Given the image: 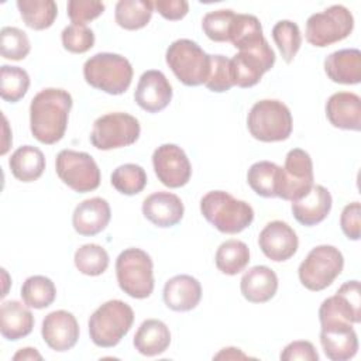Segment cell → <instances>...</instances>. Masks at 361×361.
Masks as SVG:
<instances>
[{
	"mask_svg": "<svg viewBox=\"0 0 361 361\" xmlns=\"http://www.w3.org/2000/svg\"><path fill=\"white\" fill-rule=\"evenodd\" d=\"M154 13V3L148 0H120L116 4L114 20L128 31L144 28Z\"/></svg>",
	"mask_w": 361,
	"mask_h": 361,
	"instance_id": "cell-31",
	"label": "cell"
},
{
	"mask_svg": "<svg viewBox=\"0 0 361 361\" xmlns=\"http://www.w3.org/2000/svg\"><path fill=\"white\" fill-rule=\"evenodd\" d=\"M73 262L80 274L97 276L107 269L109 254L99 244H85L75 251Z\"/></svg>",
	"mask_w": 361,
	"mask_h": 361,
	"instance_id": "cell-38",
	"label": "cell"
},
{
	"mask_svg": "<svg viewBox=\"0 0 361 361\" xmlns=\"http://www.w3.org/2000/svg\"><path fill=\"white\" fill-rule=\"evenodd\" d=\"M172 99V86L161 71H145L135 87V103L148 113L164 110Z\"/></svg>",
	"mask_w": 361,
	"mask_h": 361,
	"instance_id": "cell-19",
	"label": "cell"
},
{
	"mask_svg": "<svg viewBox=\"0 0 361 361\" xmlns=\"http://www.w3.org/2000/svg\"><path fill=\"white\" fill-rule=\"evenodd\" d=\"M73 100L69 92L47 87L38 92L30 103V130L35 140L51 145L65 135Z\"/></svg>",
	"mask_w": 361,
	"mask_h": 361,
	"instance_id": "cell-1",
	"label": "cell"
},
{
	"mask_svg": "<svg viewBox=\"0 0 361 361\" xmlns=\"http://www.w3.org/2000/svg\"><path fill=\"white\" fill-rule=\"evenodd\" d=\"M152 165L158 180L171 189L185 186L192 176L189 158L176 144L159 145L152 154Z\"/></svg>",
	"mask_w": 361,
	"mask_h": 361,
	"instance_id": "cell-14",
	"label": "cell"
},
{
	"mask_svg": "<svg viewBox=\"0 0 361 361\" xmlns=\"http://www.w3.org/2000/svg\"><path fill=\"white\" fill-rule=\"evenodd\" d=\"M326 117L336 128L361 130V99L351 92H337L326 103Z\"/></svg>",
	"mask_w": 361,
	"mask_h": 361,
	"instance_id": "cell-22",
	"label": "cell"
},
{
	"mask_svg": "<svg viewBox=\"0 0 361 361\" xmlns=\"http://www.w3.org/2000/svg\"><path fill=\"white\" fill-rule=\"evenodd\" d=\"M243 296L251 303H265L278 290V276L267 265H255L244 272L240 281Z\"/></svg>",
	"mask_w": 361,
	"mask_h": 361,
	"instance_id": "cell-25",
	"label": "cell"
},
{
	"mask_svg": "<svg viewBox=\"0 0 361 361\" xmlns=\"http://www.w3.org/2000/svg\"><path fill=\"white\" fill-rule=\"evenodd\" d=\"M111 219L110 204L106 199L90 197L80 202L72 214V226L75 231L85 237L102 233Z\"/></svg>",
	"mask_w": 361,
	"mask_h": 361,
	"instance_id": "cell-21",
	"label": "cell"
},
{
	"mask_svg": "<svg viewBox=\"0 0 361 361\" xmlns=\"http://www.w3.org/2000/svg\"><path fill=\"white\" fill-rule=\"evenodd\" d=\"M87 85L109 94L124 93L133 80V66L127 58L113 52H99L83 65Z\"/></svg>",
	"mask_w": 361,
	"mask_h": 361,
	"instance_id": "cell-3",
	"label": "cell"
},
{
	"mask_svg": "<svg viewBox=\"0 0 361 361\" xmlns=\"http://www.w3.org/2000/svg\"><path fill=\"white\" fill-rule=\"evenodd\" d=\"M204 86L216 93L230 90L233 85L230 59L224 55H210V73Z\"/></svg>",
	"mask_w": 361,
	"mask_h": 361,
	"instance_id": "cell-43",
	"label": "cell"
},
{
	"mask_svg": "<svg viewBox=\"0 0 361 361\" xmlns=\"http://www.w3.org/2000/svg\"><path fill=\"white\" fill-rule=\"evenodd\" d=\"M272 38L283 61L290 63L302 45L299 25L290 20H281L272 28Z\"/></svg>",
	"mask_w": 361,
	"mask_h": 361,
	"instance_id": "cell-39",
	"label": "cell"
},
{
	"mask_svg": "<svg viewBox=\"0 0 361 361\" xmlns=\"http://www.w3.org/2000/svg\"><path fill=\"white\" fill-rule=\"evenodd\" d=\"M30 87V76L20 66L1 65L0 68V96L3 100L17 103Z\"/></svg>",
	"mask_w": 361,
	"mask_h": 361,
	"instance_id": "cell-36",
	"label": "cell"
},
{
	"mask_svg": "<svg viewBox=\"0 0 361 361\" xmlns=\"http://www.w3.org/2000/svg\"><path fill=\"white\" fill-rule=\"evenodd\" d=\"M31 51L28 35L17 27H3L0 31L1 56L11 61L24 59Z\"/></svg>",
	"mask_w": 361,
	"mask_h": 361,
	"instance_id": "cell-40",
	"label": "cell"
},
{
	"mask_svg": "<svg viewBox=\"0 0 361 361\" xmlns=\"http://www.w3.org/2000/svg\"><path fill=\"white\" fill-rule=\"evenodd\" d=\"M202 299L200 282L190 275H175L164 286V302L175 312H189Z\"/></svg>",
	"mask_w": 361,
	"mask_h": 361,
	"instance_id": "cell-24",
	"label": "cell"
},
{
	"mask_svg": "<svg viewBox=\"0 0 361 361\" xmlns=\"http://www.w3.org/2000/svg\"><path fill=\"white\" fill-rule=\"evenodd\" d=\"M279 358L282 361H295V360H302V361H317L319 354L314 348V345L310 341L306 340H296L289 343L281 353Z\"/></svg>",
	"mask_w": 361,
	"mask_h": 361,
	"instance_id": "cell-46",
	"label": "cell"
},
{
	"mask_svg": "<svg viewBox=\"0 0 361 361\" xmlns=\"http://www.w3.org/2000/svg\"><path fill=\"white\" fill-rule=\"evenodd\" d=\"M265 39L259 20L252 14H235L230 31V42L240 51L258 45Z\"/></svg>",
	"mask_w": 361,
	"mask_h": 361,
	"instance_id": "cell-34",
	"label": "cell"
},
{
	"mask_svg": "<svg viewBox=\"0 0 361 361\" xmlns=\"http://www.w3.org/2000/svg\"><path fill=\"white\" fill-rule=\"evenodd\" d=\"M104 3L96 0H71L68 1V17L72 24L86 25L104 11Z\"/></svg>",
	"mask_w": 361,
	"mask_h": 361,
	"instance_id": "cell-44",
	"label": "cell"
},
{
	"mask_svg": "<svg viewBox=\"0 0 361 361\" xmlns=\"http://www.w3.org/2000/svg\"><path fill=\"white\" fill-rule=\"evenodd\" d=\"M235 13L228 8L207 13L202 20V28L206 37L214 42L230 41V31Z\"/></svg>",
	"mask_w": 361,
	"mask_h": 361,
	"instance_id": "cell-41",
	"label": "cell"
},
{
	"mask_svg": "<svg viewBox=\"0 0 361 361\" xmlns=\"http://www.w3.org/2000/svg\"><path fill=\"white\" fill-rule=\"evenodd\" d=\"M274 63L275 52L267 39L258 45L238 51V54L230 59L233 85L243 89L255 86L262 75L271 71Z\"/></svg>",
	"mask_w": 361,
	"mask_h": 361,
	"instance_id": "cell-12",
	"label": "cell"
},
{
	"mask_svg": "<svg viewBox=\"0 0 361 361\" xmlns=\"http://www.w3.org/2000/svg\"><path fill=\"white\" fill-rule=\"evenodd\" d=\"M340 319L351 324L361 322V295L360 282L347 281L337 292L324 299L319 307V320Z\"/></svg>",
	"mask_w": 361,
	"mask_h": 361,
	"instance_id": "cell-16",
	"label": "cell"
},
{
	"mask_svg": "<svg viewBox=\"0 0 361 361\" xmlns=\"http://www.w3.org/2000/svg\"><path fill=\"white\" fill-rule=\"evenodd\" d=\"M183 203L179 196L171 192H155L142 202V214L157 227L176 226L183 217Z\"/></svg>",
	"mask_w": 361,
	"mask_h": 361,
	"instance_id": "cell-20",
	"label": "cell"
},
{
	"mask_svg": "<svg viewBox=\"0 0 361 361\" xmlns=\"http://www.w3.org/2000/svg\"><path fill=\"white\" fill-rule=\"evenodd\" d=\"M216 360L219 358H226V360H238V358H248V355H245L244 353H241L240 348H235V347H227V348H223L219 354L214 355Z\"/></svg>",
	"mask_w": 361,
	"mask_h": 361,
	"instance_id": "cell-49",
	"label": "cell"
},
{
	"mask_svg": "<svg viewBox=\"0 0 361 361\" xmlns=\"http://www.w3.org/2000/svg\"><path fill=\"white\" fill-rule=\"evenodd\" d=\"M41 334L51 350L63 353L78 343L79 324L71 312L54 310L42 320Z\"/></svg>",
	"mask_w": 361,
	"mask_h": 361,
	"instance_id": "cell-18",
	"label": "cell"
},
{
	"mask_svg": "<svg viewBox=\"0 0 361 361\" xmlns=\"http://www.w3.org/2000/svg\"><path fill=\"white\" fill-rule=\"evenodd\" d=\"M62 45L72 54H85L94 45V32L87 25L71 24L61 34Z\"/></svg>",
	"mask_w": 361,
	"mask_h": 361,
	"instance_id": "cell-42",
	"label": "cell"
},
{
	"mask_svg": "<svg viewBox=\"0 0 361 361\" xmlns=\"http://www.w3.org/2000/svg\"><path fill=\"white\" fill-rule=\"evenodd\" d=\"M313 186V162L310 155L300 148L290 149L281 166L278 197L289 202L302 199Z\"/></svg>",
	"mask_w": 361,
	"mask_h": 361,
	"instance_id": "cell-13",
	"label": "cell"
},
{
	"mask_svg": "<svg viewBox=\"0 0 361 361\" xmlns=\"http://www.w3.org/2000/svg\"><path fill=\"white\" fill-rule=\"evenodd\" d=\"M320 344L331 361H347L358 351V338L353 324L340 319L320 320Z\"/></svg>",
	"mask_w": 361,
	"mask_h": 361,
	"instance_id": "cell-15",
	"label": "cell"
},
{
	"mask_svg": "<svg viewBox=\"0 0 361 361\" xmlns=\"http://www.w3.org/2000/svg\"><path fill=\"white\" fill-rule=\"evenodd\" d=\"M55 169L59 179L78 193L96 190L100 185V169L87 152L62 149L56 155Z\"/></svg>",
	"mask_w": 361,
	"mask_h": 361,
	"instance_id": "cell-11",
	"label": "cell"
},
{
	"mask_svg": "<svg viewBox=\"0 0 361 361\" xmlns=\"http://www.w3.org/2000/svg\"><path fill=\"white\" fill-rule=\"evenodd\" d=\"M258 244L267 258L282 262L292 258L299 247L295 230L285 221H269L258 235Z\"/></svg>",
	"mask_w": 361,
	"mask_h": 361,
	"instance_id": "cell-17",
	"label": "cell"
},
{
	"mask_svg": "<svg viewBox=\"0 0 361 361\" xmlns=\"http://www.w3.org/2000/svg\"><path fill=\"white\" fill-rule=\"evenodd\" d=\"M281 166L271 161L252 164L247 173L250 188L262 197H278Z\"/></svg>",
	"mask_w": 361,
	"mask_h": 361,
	"instance_id": "cell-30",
	"label": "cell"
},
{
	"mask_svg": "<svg viewBox=\"0 0 361 361\" xmlns=\"http://www.w3.org/2000/svg\"><path fill=\"white\" fill-rule=\"evenodd\" d=\"M133 344L142 355H159L165 353L171 344V331L164 322L158 319H147L140 324Z\"/></svg>",
	"mask_w": 361,
	"mask_h": 361,
	"instance_id": "cell-28",
	"label": "cell"
},
{
	"mask_svg": "<svg viewBox=\"0 0 361 361\" xmlns=\"http://www.w3.org/2000/svg\"><path fill=\"white\" fill-rule=\"evenodd\" d=\"M353 28L354 17L351 11L341 4H333L307 18L305 37L310 45L324 48L345 39Z\"/></svg>",
	"mask_w": 361,
	"mask_h": 361,
	"instance_id": "cell-9",
	"label": "cell"
},
{
	"mask_svg": "<svg viewBox=\"0 0 361 361\" xmlns=\"http://www.w3.org/2000/svg\"><path fill=\"white\" fill-rule=\"evenodd\" d=\"M324 72L330 80L341 85L361 82V52L357 48L338 49L324 59Z\"/></svg>",
	"mask_w": 361,
	"mask_h": 361,
	"instance_id": "cell-26",
	"label": "cell"
},
{
	"mask_svg": "<svg viewBox=\"0 0 361 361\" xmlns=\"http://www.w3.org/2000/svg\"><path fill=\"white\" fill-rule=\"evenodd\" d=\"M214 261L221 274L237 275L244 271L250 262L248 245L240 240H227L219 245Z\"/></svg>",
	"mask_w": 361,
	"mask_h": 361,
	"instance_id": "cell-32",
	"label": "cell"
},
{
	"mask_svg": "<svg viewBox=\"0 0 361 361\" xmlns=\"http://www.w3.org/2000/svg\"><path fill=\"white\" fill-rule=\"evenodd\" d=\"M344 257L334 245H317L310 250L300 262L298 275L300 283L313 292H319L330 286L341 274Z\"/></svg>",
	"mask_w": 361,
	"mask_h": 361,
	"instance_id": "cell-8",
	"label": "cell"
},
{
	"mask_svg": "<svg viewBox=\"0 0 361 361\" xmlns=\"http://www.w3.org/2000/svg\"><path fill=\"white\" fill-rule=\"evenodd\" d=\"M110 182L117 192L133 196L142 192L145 188L147 173L145 169L137 164H124L113 171Z\"/></svg>",
	"mask_w": 361,
	"mask_h": 361,
	"instance_id": "cell-37",
	"label": "cell"
},
{
	"mask_svg": "<svg viewBox=\"0 0 361 361\" xmlns=\"http://www.w3.org/2000/svg\"><path fill=\"white\" fill-rule=\"evenodd\" d=\"M8 166L16 179L21 182L37 180L45 169V157L42 151L32 145L18 147L8 159Z\"/></svg>",
	"mask_w": 361,
	"mask_h": 361,
	"instance_id": "cell-29",
	"label": "cell"
},
{
	"mask_svg": "<svg viewBox=\"0 0 361 361\" xmlns=\"http://www.w3.org/2000/svg\"><path fill=\"white\" fill-rule=\"evenodd\" d=\"M250 134L262 142H276L288 140L293 120L289 107L275 99L257 102L247 117Z\"/></svg>",
	"mask_w": 361,
	"mask_h": 361,
	"instance_id": "cell-5",
	"label": "cell"
},
{
	"mask_svg": "<svg viewBox=\"0 0 361 361\" xmlns=\"http://www.w3.org/2000/svg\"><path fill=\"white\" fill-rule=\"evenodd\" d=\"M13 360L14 361H18V360H42V355L32 347H25V348H21L18 350L14 355H13Z\"/></svg>",
	"mask_w": 361,
	"mask_h": 361,
	"instance_id": "cell-48",
	"label": "cell"
},
{
	"mask_svg": "<svg viewBox=\"0 0 361 361\" xmlns=\"http://www.w3.org/2000/svg\"><path fill=\"white\" fill-rule=\"evenodd\" d=\"M154 8L166 20L176 21L183 18L189 11V3L185 0H157Z\"/></svg>",
	"mask_w": 361,
	"mask_h": 361,
	"instance_id": "cell-47",
	"label": "cell"
},
{
	"mask_svg": "<svg viewBox=\"0 0 361 361\" xmlns=\"http://www.w3.org/2000/svg\"><path fill=\"white\" fill-rule=\"evenodd\" d=\"M200 212L212 226L224 234H238L254 220L251 204L224 190L207 192L200 200Z\"/></svg>",
	"mask_w": 361,
	"mask_h": 361,
	"instance_id": "cell-2",
	"label": "cell"
},
{
	"mask_svg": "<svg viewBox=\"0 0 361 361\" xmlns=\"http://www.w3.org/2000/svg\"><path fill=\"white\" fill-rule=\"evenodd\" d=\"M140 121L128 113H107L93 123L90 142L102 151L123 148L140 138Z\"/></svg>",
	"mask_w": 361,
	"mask_h": 361,
	"instance_id": "cell-10",
	"label": "cell"
},
{
	"mask_svg": "<svg viewBox=\"0 0 361 361\" xmlns=\"http://www.w3.org/2000/svg\"><path fill=\"white\" fill-rule=\"evenodd\" d=\"M133 323L134 312L128 303L118 299L107 300L89 317L90 340L97 347H114L130 331Z\"/></svg>",
	"mask_w": 361,
	"mask_h": 361,
	"instance_id": "cell-4",
	"label": "cell"
},
{
	"mask_svg": "<svg viewBox=\"0 0 361 361\" xmlns=\"http://www.w3.org/2000/svg\"><path fill=\"white\" fill-rule=\"evenodd\" d=\"M34 316L27 305L7 300L0 306V333L6 340L17 341L32 331Z\"/></svg>",
	"mask_w": 361,
	"mask_h": 361,
	"instance_id": "cell-27",
	"label": "cell"
},
{
	"mask_svg": "<svg viewBox=\"0 0 361 361\" xmlns=\"http://www.w3.org/2000/svg\"><path fill=\"white\" fill-rule=\"evenodd\" d=\"M20 295L28 307L44 309L55 300L56 288L49 278L44 275H32L24 281Z\"/></svg>",
	"mask_w": 361,
	"mask_h": 361,
	"instance_id": "cell-35",
	"label": "cell"
},
{
	"mask_svg": "<svg viewBox=\"0 0 361 361\" xmlns=\"http://www.w3.org/2000/svg\"><path fill=\"white\" fill-rule=\"evenodd\" d=\"M116 276L120 289L134 299H145L154 290V264L141 248H127L116 259Z\"/></svg>",
	"mask_w": 361,
	"mask_h": 361,
	"instance_id": "cell-6",
	"label": "cell"
},
{
	"mask_svg": "<svg viewBox=\"0 0 361 361\" xmlns=\"http://www.w3.org/2000/svg\"><path fill=\"white\" fill-rule=\"evenodd\" d=\"M166 63L186 86L204 85L210 73V55L206 54L195 41L180 38L173 41L165 55Z\"/></svg>",
	"mask_w": 361,
	"mask_h": 361,
	"instance_id": "cell-7",
	"label": "cell"
},
{
	"mask_svg": "<svg viewBox=\"0 0 361 361\" xmlns=\"http://www.w3.org/2000/svg\"><path fill=\"white\" fill-rule=\"evenodd\" d=\"M340 226L348 240H360L361 228V204L360 202L348 203L340 216Z\"/></svg>",
	"mask_w": 361,
	"mask_h": 361,
	"instance_id": "cell-45",
	"label": "cell"
},
{
	"mask_svg": "<svg viewBox=\"0 0 361 361\" xmlns=\"http://www.w3.org/2000/svg\"><path fill=\"white\" fill-rule=\"evenodd\" d=\"M17 7L25 25L37 31L49 28L58 16L54 0H17Z\"/></svg>",
	"mask_w": 361,
	"mask_h": 361,
	"instance_id": "cell-33",
	"label": "cell"
},
{
	"mask_svg": "<svg viewBox=\"0 0 361 361\" xmlns=\"http://www.w3.org/2000/svg\"><path fill=\"white\" fill-rule=\"evenodd\" d=\"M331 203L330 192L322 185H313L302 199L292 202V213L300 224L310 227L322 223L329 216Z\"/></svg>",
	"mask_w": 361,
	"mask_h": 361,
	"instance_id": "cell-23",
	"label": "cell"
}]
</instances>
